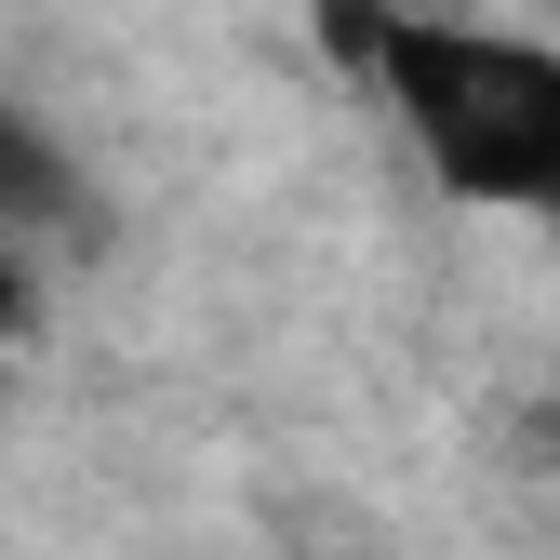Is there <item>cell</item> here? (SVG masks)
Wrapping results in <instances>:
<instances>
[{
	"mask_svg": "<svg viewBox=\"0 0 560 560\" xmlns=\"http://www.w3.org/2000/svg\"><path fill=\"white\" fill-rule=\"evenodd\" d=\"M14 228H67V161L0 107V241H14Z\"/></svg>",
	"mask_w": 560,
	"mask_h": 560,
	"instance_id": "2",
	"label": "cell"
},
{
	"mask_svg": "<svg viewBox=\"0 0 560 560\" xmlns=\"http://www.w3.org/2000/svg\"><path fill=\"white\" fill-rule=\"evenodd\" d=\"M320 27L467 214H560V54L547 40L413 14V0H320Z\"/></svg>",
	"mask_w": 560,
	"mask_h": 560,
	"instance_id": "1",
	"label": "cell"
},
{
	"mask_svg": "<svg viewBox=\"0 0 560 560\" xmlns=\"http://www.w3.org/2000/svg\"><path fill=\"white\" fill-rule=\"evenodd\" d=\"M547 441H560V428H547Z\"/></svg>",
	"mask_w": 560,
	"mask_h": 560,
	"instance_id": "3",
	"label": "cell"
}]
</instances>
